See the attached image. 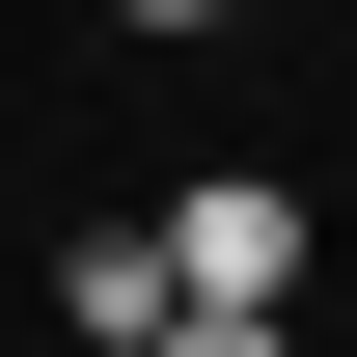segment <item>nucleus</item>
Returning <instances> with one entry per match:
<instances>
[{
    "mask_svg": "<svg viewBox=\"0 0 357 357\" xmlns=\"http://www.w3.org/2000/svg\"><path fill=\"white\" fill-rule=\"evenodd\" d=\"M165 275H192V303H303V192H275V165H220V192L165 220Z\"/></svg>",
    "mask_w": 357,
    "mask_h": 357,
    "instance_id": "1",
    "label": "nucleus"
},
{
    "mask_svg": "<svg viewBox=\"0 0 357 357\" xmlns=\"http://www.w3.org/2000/svg\"><path fill=\"white\" fill-rule=\"evenodd\" d=\"M55 303H83V357H165L192 275H165V220H83V248H55Z\"/></svg>",
    "mask_w": 357,
    "mask_h": 357,
    "instance_id": "2",
    "label": "nucleus"
},
{
    "mask_svg": "<svg viewBox=\"0 0 357 357\" xmlns=\"http://www.w3.org/2000/svg\"><path fill=\"white\" fill-rule=\"evenodd\" d=\"M110 28H220V0H110Z\"/></svg>",
    "mask_w": 357,
    "mask_h": 357,
    "instance_id": "4",
    "label": "nucleus"
},
{
    "mask_svg": "<svg viewBox=\"0 0 357 357\" xmlns=\"http://www.w3.org/2000/svg\"><path fill=\"white\" fill-rule=\"evenodd\" d=\"M165 357H303V330H275V303H192V330H165Z\"/></svg>",
    "mask_w": 357,
    "mask_h": 357,
    "instance_id": "3",
    "label": "nucleus"
}]
</instances>
